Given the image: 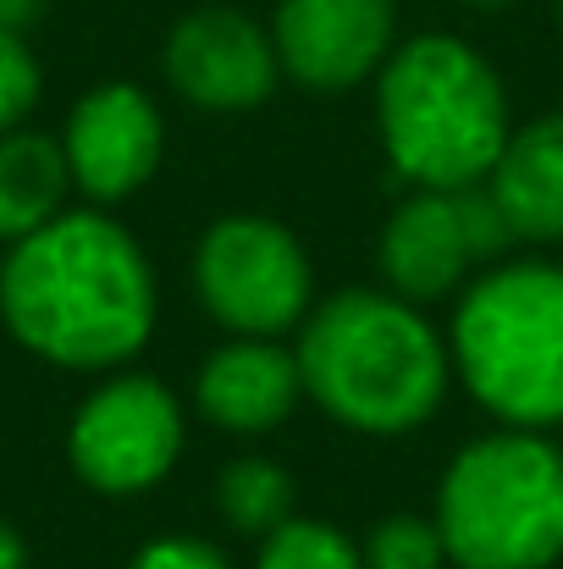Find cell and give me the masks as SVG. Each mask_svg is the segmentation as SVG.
I'll return each mask as SVG.
<instances>
[{
	"instance_id": "1",
	"label": "cell",
	"mask_w": 563,
	"mask_h": 569,
	"mask_svg": "<svg viewBox=\"0 0 563 569\" xmlns=\"http://www.w3.org/2000/svg\"><path fill=\"white\" fill-rule=\"evenodd\" d=\"M155 266L105 210H61L6 243L0 321L44 366L122 371L155 332Z\"/></svg>"
},
{
	"instance_id": "2",
	"label": "cell",
	"mask_w": 563,
	"mask_h": 569,
	"mask_svg": "<svg viewBox=\"0 0 563 569\" xmlns=\"http://www.w3.org/2000/svg\"><path fill=\"white\" fill-rule=\"evenodd\" d=\"M299 377L338 426L360 437L420 431L453 381L448 338L431 316L386 288H343L299 327Z\"/></svg>"
},
{
	"instance_id": "3",
	"label": "cell",
	"mask_w": 563,
	"mask_h": 569,
	"mask_svg": "<svg viewBox=\"0 0 563 569\" xmlns=\"http://www.w3.org/2000/svg\"><path fill=\"white\" fill-rule=\"evenodd\" d=\"M375 128L386 161L414 189L486 183L514 133L497 67L453 33L392 44L375 72Z\"/></svg>"
},
{
	"instance_id": "4",
	"label": "cell",
	"mask_w": 563,
	"mask_h": 569,
	"mask_svg": "<svg viewBox=\"0 0 563 569\" xmlns=\"http://www.w3.org/2000/svg\"><path fill=\"white\" fill-rule=\"evenodd\" d=\"M448 355L497 426H563V266L514 260L470 277L453 305Z\"/></svg>"
},
{
	"instance_id": "5",
	"label": "cell",
	"mask_w": 563,
	"mask_h": 569,
	"mask_svg": "<svg viewBox=\"0 0 563 569\" xmlns=\"http://www.w3.org/2000/svg\"><path fill=\"white\" fill-rule=\"evenodd\" d=\"M431 520L453 569H553L563 559V448L525 426L464 442L442 470Z\"/></svg>"
},
{
	"instance_id": "6",
	"label": "cell",
	"mask_w": 563,
	"mask_h": 569,
	"mask_svg": "<svg viewBox=\"0 0 563 569\" xmlns=\"http://www.w3.org/2000/svg\"><path fill=\"white\" fill-rule=\"evenodd\" d=\"M193 299L232 338H282L315 310V271L282 221L238 210L199 232Z\"/></svg>"
},
{
	"instance_id": "7",
	"label": "cell",
	"mask_w": 563,
	"mask_h": 569,
	"mask_svg": "<svg viewBox=\"0 0 563 569\" xmlns=\"http://www.w3.org/2000/svg\"><path fill=\"white\" fill-rule=\"evenodd\" d=\"M514 243L486 183L475 189H414L375 238L381 288L409 305H436L464 293V282Z\"/></svg>"
},
{
	"instance_id": "8",
	"label": "cell",
	"mask_w": 563,
	"mask_h": 569,
	"mask_svg": "<svg viewBox=\"0 0 563 569\" xmlns=\"http://www.w3.org/2000/svg\"><path fill=\"white\" fill-rule=\"evenodd\" d=\"M188 442L183 403L167 381L144 371H111L78 409L67 426V459L83 487L105 498H139L155 492Z\"/></svg>"
},
{
	"instance_id": "9",
	"label": "cell",
	"mask_w": 563,
	"mask_h": 569,
	"mask_svg": "<svg viewBox=\"0 0 563 569\" xmlns=\"http://www.w3.org/2000/svg\"><path fill=\"white\" fill-rule=\"evenodd\" d=\"M61 156H67L72 189L83 199L122 204L161 172V156H167L161 106L139 83H100L72 106L61 128Z\"/></svg>"
},
{
	"instance_id": "10",
	"label": "cell",
	"mask_w": 563,
	"mask_h": 569,
	"mask_svg": "<svg viewBox=\"0 0 563 569\" xmlns=\"http://www.w3.org/2000/svg\"><path fill=\"white\" fill-rule=\"evenodd\" d=\"M271 44L282 78L315 94L354 89L398 44V0H277Z\"/></svg>"
},
{
	"instance_id": "11",
	"label": "cell",
	"mask_w": 563,
	"mask_h": 569,
	"mask_svg": "<svg viewBox=\"0 0 563 569\" xmlns=\"http://www.w3.org/2000/svg\"><path fill=\"white\" fill-rule=\"evenodd\" d=\"M167 78L199 111H254L282 83L271 28L238 6H199L167 33Z\"/></svg>"
},
{
	"instance_id": "12",
	"label": "cell",
	"mask_w": 563,
	"mask_h": 569,
	"mask_svg": "<svg viewBox=\"0 0 563 569\" xmlns=\"http://www.w3.org/2000/svg\"><path fill=\"white\" fill-rule=\"evenodd\" d=\"M304 398L299 355L277 338H232L193 371V409L227 437L277 431Z\"/></svg>"
},
{
	"instance_id": "13",
	"label": "cell",
	"mask_w": 563,
	"mask_h": 569,
	"mask_svg": "<svg viewBox=\"0 0 563 569\" xmlns=\"http://www.w3.org/2000/svg\"><path fill=\"white\" fill-rule=\"evenodd\" d=\"M486 189L514 243H563V111H547L509 133Z\"/></svg>"
},
{
	"instance_id": "14",
	"label": "cell",
	"mask_w": 563,
	"mask_h": 569,
	"mask_svg": "<svg viewBox=\"0 0 563 569\" xmlns=\"http://www.w3.org/2000/svg\"><path fill=\"white\" fill-rule=\"evenodd\" d=\"M72 172L61 139L11 128L0 133V243H17L67 210Z\"/></svg>"
},
{
	"instance_id": "15",
	"label": "cell",
	"mask_w": 563,
	"mask_h": 569,
	"mask_svg": "<svg viewBox=\"0 0 563 569\" xmlns=\"http://www.w3.org/2000/svg\"><path fill=\"white\" fill-rule=\"evenodd\" d=\"M215 503H221V520L238 531V537H271L282 520H293L299 498H293V476L282 459H265V453H243L221 470L215 481Z\"/></svg>"
},
{
	"instance_id": "16",
	"label": "cell",
	"mask_w": 563,
	"mask_h": 569,
	"mask_svg": "<svg viewBox=\"0 0 563 569\" xmlns=\"http://www.w3.org/2000/svg\"><path fill=\"white\" fill-rule=\"evenodd\" d=\"M254 569H365V553L338 526L310 520V515H293L271 537H260Z\"/></svg>"
},
{
	"instance_id": "17",
	"label": "cell",
	"mask_w": 563,
	"mask_h": 569,
	"mask_svg": "<svg viewBox=\"0 0 563 569\" xmlns=\"http://www.w3.org/2000/svg\"><path fill=\"white\" fill-rule=\"evenodd\" d=\"M365 569H442L448 565V548H442V531L431 515H386L375 520V531L365 537Z\"/></svg>"
},
{
	"instance_id": "18",
	"label": "cell",
	"mask_w": 563,
	"mask_h": 569,
	"mask_svg": "<svg viewBox=\"0 0 563 569\" xmlns=\"http://www.w3.org/2000/svg\"><path fill=\"white\" fill-rule=\"evenodd\" d=\"M33 100H39V61L22 44V33L0 28V133L22 128Z\"/></svg>"
},
{
	"instance_id": "19",
	"label": "cell",
	"mask_w": 563,
	"mask_h": 569,
	"mask_svg": "<svg viewBox=\"0 0 563 569\" xmlns=\"http://www.w3.org/2000/svg\"><path fill=\"white\" fill-rule=\"evenodd\" d=\"M128 569H232V559L210 548L204 537H155L133 553Z\"/></svg>"
},
{
	"instance_id": "20",
	"label": "cell",
	"mask_w": 563,
	"mask_h": 569,
	"mask_svg": "<svg viewBox=\"0 0 563 569\" xmlns=\"http://www.w3.org/2000/svg\"><path fill=\"white\" fill-rule=\"evenodd\" d=\"M0 569H28V542L11 520H0Z\"/></svg>"
},
{
	"instance_id": "21",
	"label": "cell",
	"mask_w": 563,
	"mask_h": 569,
	"mask_svg": "<svg viewBox=\"0 0 563 569\" xmlns=\"http://www.w3.org/2000/svg\"><path fill=\"white\" fill-rule=\"evenodd\" d=\"M39 6H44V0H0V28L22 33V28L39 17Z\"/></svg>"
},
{
	"instance_id": "22",
	"label": "cell",
	"mask_w": 563,
	"mask_h": 569,
	"mask_svg": "<svg viewBox=\"0 0 563 569\" xmlns=\"http://www.w3.org/2000/svg\"><path fill=\"white\" fill-rule=\"evenodd\" d=\"M464 6H509V0H464Z\"/></svg>"
},
{
	"instance_id": "23",
	"label": "cell",
	"mask_w": 563,
	"mask_h": 569,
	"mask_svg": "<svg viewBox=\"0 0 563 569\" xmlns=\"http://www.w3.org/2000/svg\"><path fill=\"white\" fill-rule=\"evenodd\" d=\"M559 17H563V0H559Z\"/></svg>"
}]
</instances>
